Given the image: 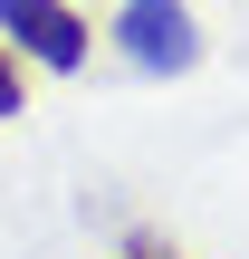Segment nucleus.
<instances>
[{
    "instance_id": "obj_3",
    "label": "nucleus",
    "mask_w": 249,
    "mask_h": 259,
    "mask_svg": "<svg viewBox=\"0 0 249 259\" xmlns=\"http://www.w3.org/2000/svg\"><path fill=\"white\" fill-rule=\"evenodd\" d=\"M0 115H19V58L0 48Z\"/></svg>"
},
{
    "instance_id": "obj_1",
    "label": "nucleus",
    "mask_w": 249,
    "mask_h": 259,
    "mask_svg": "<svg viewBox=\"0 0 249 259\" xmlns=\"http://www.w3.org/2000/svg\"><path fill=\"white\" fill-rule=\"evenodd\" d=\"M115 48H125L134 67H154V77L202 67V29H192L182 0H125V10H115Z\"/></svg>"
},
{
    "instance_id": "obj_4",
    "label": "nucleus",
    "mask_w": 249,
    "mask_h": 259,
    "mask_svg": "<svg viewBox=\"0 0 249 259\" xmlns=\"http://www.w3.org/2000/svg\"><path fill=\"white\" fill-rule=\"evenodd\" d=\"M134 259H163V250H154V240H134Z\"/></svg>"
},
{
    "instance_id": "obj_2",
    "label": "nucleus",
    "mask_w": 249,
    "mask_h": 259,
    "mask_svg": "<svg viewBox=\"0 0 249 259\" xmlns=\"http://www.w3.org/2000/svg\"><path fill=\"white\" fill-rule=\"evenodd\" d=\"M0 38H19V58H38V67H58V77L86 67V19H77L67 0H0Z\"/></svg>"
}]
</instances>
